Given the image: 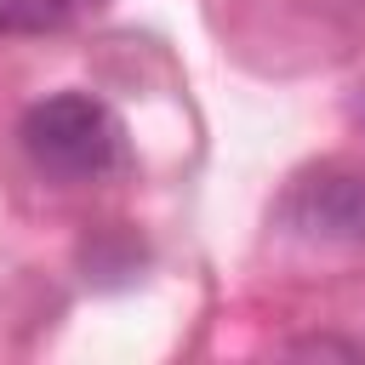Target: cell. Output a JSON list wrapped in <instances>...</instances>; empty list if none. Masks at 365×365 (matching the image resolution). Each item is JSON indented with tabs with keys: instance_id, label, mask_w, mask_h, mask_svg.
Returning <instances> with one entry per match:
<instances>
[{
	"instance_id": "cell-3",
	"label": "cell",
	"mask_w": 365,
	"mask_h": 365,
	"mask_svg": "<svg viewBox=\"0 0 365 365\" xmlns=\"http://www.w3.org/2000/svg\"><path fill=\"white\" fill-rule=\"evenodd\" d=\"M97 0H0V34H57Z\"/></svg>"
},
{
	"instance_id": "cell-2",
	"label": "cell",
	"mask_w": 365,
	"mask_h": 365,
	"mask_svg": "<svg viewBox=\"0 0 365 365\" xmlns=\"http://www.w3.org/2000/svg\"><path fill=\"white\" fill-rule=\"evenodd\" d=\"M279 217L314 240V245H342V251H365V177L342 171V165H319L308 177L291 182Z\"/></svg>"
},
{
	"instance_id": "cell-4",
	"label": "cell",
	"mask_w": 365,
	"mask_h": 365,
	"mask_svg": "<svg viewBox=\"0 0 365 365\" xmlns=\"http://www.w3.org/2000/svg\"><path fill=\"white\" fill-rule=\"evenodd\" d=\"M285 354H302V359H365V342H354V336H297V342H285Z\"/></svg>"
},
{
	"instance_id": "cell-1",
	"label": "cell",
	"mask_w": 365,
	"mask_h": 365,
	"mask_svg": "<svg viewBox=\"0 0 365 365\" xmlns=\"http://www.w3.org/2000/svg\"><path fill=\"white\" fill-rule=\"evenodd\" d=\"M17 143L29 165L51 182H97L125 160V125L91 91H57L23 108Z\"/></svg>"
}]
</instances>
